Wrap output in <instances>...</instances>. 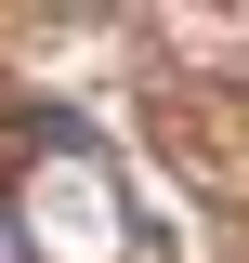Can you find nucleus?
Instances as JSON below:
<instances>
[{
	"label": "nucleus",
	"instance_id": "obj_1",
	"mask_svg": "<svg viewBox=\"0 0 249 263\" xmlns=\"http://www.w3.org/2000/svg\"><path fill=\"white\" fill-rule=\"evenodd\" d=\"M0 263H39V237H27V211L0 197Z\"/></svg>",
	"mask_w": 249,
	"mask_h": 263
}]
</instances>
